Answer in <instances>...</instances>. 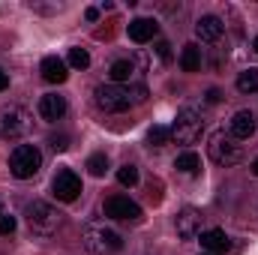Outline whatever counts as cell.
Here are the masks:
<instances>
[{"mask_svg":"<svg viewBox=\"0 0 258 255\" xmlns=\"http://www.w3.org/2000/svg\"><path fill=\"white\" fill-rule=\"evenodd\" d=\"M147 99V87L138 84V87H123V84H102L96 87V105L108 114H120L132 105L144 102Z\"/></svg>","mask_w":258,"mask_h":255,"instance_id":"cell-1","label":"cell"},{"mask_svg":"<svg viewBox=\"0 0 258 255\" xmlns=\"http://www.w3.org/2000/svg\"><path fill=\"white\" fill-rule=\"evenodd\" d=\"M81 240H84V249L90 255H114V252L123 249V237H120L111 225H105V222H90V225H84Z\"/></svg>","mask_w":258,"mask_h":255,"instance_id":"cell-2","label":"cell"},{"mask_svg":"<svg viewBox=\"0 0 258 255\" xmlns=\"http://www.w3.org/2000/svg\"><path fill=\"white\" fill-rule=\"evenodd\" d=\"M24 219H27V228H30L33 234L51 237V234L60 228L63 213H60L54 204H48V201H30V204L24 207Z\"/></svg>","mask_w":258,"mask_h":255,"instance_id":"cell-3","label":"cell"},{"mask_svg":"<svg viewBox=\"0 0 258 255\" xmlns=\"http://www.w3.org/2000/svg\"><path fill=\"white\" fill-rule=\"evenodd\" d=\"M207 153L216 165L228 168V165H237L243 159V144H237V138H231V132H213L210 135V144H207Z\"/></svg>","mask_w":258,"mask_h":255,"instance_id":"cell-4","label":"cell"},{"mask_svg":"<svg viewBox=\"0 0 258 255\" xmlns=\"http://www.w3.org/2000/svg\"><path fill=\"white\" fill-rule=\"evenodd\" d=\"M201 129H204V117H201V111H195V108H180L177 111V117H174V123H171V138H177V144H192L201 138Z\"/></svg>","mask_w":258,"mask_h":255,"instance_id":"cell-5","label":"cell"},{"mask_svg":"<svg viewBox=\"0 0 258 255\" xmlns=\"http://www.w3.org/2000/svg\"><path fill=\"white\" fill-rule=\"evenodd\" d=\"M42 168V153L33 147V144H18L9 156V171L18 177V180H27L33 177L36 171Z\"/></svg>","mask_w":258,"mask_h":255,"instance_id":"cell-6","label":"cell"},{"mask_svg":"<svg viewBox=\"0 0 258 255\" xmlns=\"http://www.w3.org/2000/svg\"><path fill=\"white\" fill-rule=\"evenodd\" d=\"M105 216L108 219H120V222H135V219H141V207L135 204V201H129L123 195H111V198H105Z\"/></svg>","mask_w":258,"mask_h":255,"instance_id":"cell-7","label":"cell"},{"mask_svg":"<svg viewBox=\"0 0 258 255\" xmlns=\"http://www.w3.org/2000/svg\"><path fill=\"white\" fill-rule=\"evenodd\" d=\"M51 189H54V195L60 198V201H75L78 195H81V177L75 174V171H69V168H63V171H57L54 174V180H51Z\"/></svg>","mask_w":258,"mask_h":255,"instance_id":"cell-8","label":"cell"},{"mask_svg":"<svg viewBox=\"0 0 258 255\" xmlns=\"http://www.w3.org/2000/svg\"><path fill=\"white\" fill-rule=\"evenodd\" d=\"M27 126L30 123H27V114L21 108H9L0 114V138H18L27 132Z\"/></svg>","mask_w":258,"mask_h":255,"instance_id":"cell-9","label":"cell"},{"mask_svg":"<svg viewBox=\"0 0 258 255\" xmlns=\"http://www.w3.org/2000/svg\"><path fill=\"white\" fill-rule=\"evenodd\" d=\"M177 234L183 240H192V237L201 234V213L195 207H186V210L177 213Z\"/></svg>","mask_w":258,"mask_h":255,"instance_id":"cell-10","label":"cell"},{"mask_svg":"<svg viewBox=\"0 0 258 255\" xmlns=\"http://www.w3.org/2000/svg\"><path fill=\"white\" fill-rule=\"evenodd\" d=\"M201 246L207 255H222L231 249V240L222 228H207V231H201Z\"/></svg>","mask_w":258,"mask_h":255,"instance_id":"cell-11","label":"cell"},{"mask_svg":"<svg viewBox=\"0 0 258 255\" xmlns=\"http://www.w3.org/2000/svg\"><path fill=\"white\" fill-rule=\"evenodd\" d=\"M63 114H66V99L63 96H57V93H45V96L39 99V117H42V120L54 123V120H60Z\"/></svg>","mask_w":258,"mask_h":255,"instance_id":"cell-12","label":"cell"},{"mask_svg":"<svg viewBox=\"0 0 258 255\" xmlns=\"http://www.w3.org/2000/svg\"><path fill=\"white\" fill-rule=\"evenodd\" d=\"M222 30H225V24H222L216 15H201V18L195 21V36H198L201 42H216V39L222 36Z\"/></svg>","mask_w":258,"mask_h":255,"instance_id":"cell-13","label":"cell"},{"mask_svg":"<svg viewBox=\"0 0 258 255\" xmlns=\"http://www.w3.org/2000/svg\"><path fill=\"white\" fill-rule=\"evenodd\" d=\"M126 33H129L132 42H150V39L159 33V24H156L153 18H135V21H129Z\"/></svg>","mask_w":258,"mask_h":255,"instance_id":"cell-14","label":"cell"},{"mask_svg":"<svg viewBox=\"0 0 258 255\" xmlns=\"http://www.w3.org/2000/svg\"><path fill=\"white\" fill-rule=\"evenodd\" d=\"M69 66H66V60H60V57H45L42 60V66H39V72H42V78L48 81V84H63L66 81V72Z\"/></svg>","mask_w":258,"mask_h":255,"instance_id":"cell-15","label":"cell"},{"mask_svg":"<svg viewBox=\"0 0 258 255\" xmlns=\"http://www.w3.org/2000/svg\"><path fill=\"white\" fill-rule=\"evenodd\" d=\"M252 132H255V114H252V111H237V114L231 117V138L243 141V138H249Z\"/></svg>","mask_w":258,"mask_h":255,"instance_id":"cell-16","label":"cell"},{"mask_svg":"<svg viewBox=\"0 0 258 255\" xmlns=\"http://www.w3.org/2000/svg\"><path fill=\"white\" fill-rule=\"evenodd\" d=\"M180 69L183 72H198L201 69V48L195 42L183 45V51H180Z\"/></svg>","mask_w":258,"mask_h":255,"instance_id":"cell-17","label":"cell"},{"mask_svg":"<svg viewBox=\"0 0 258 255\" xmlns=\"http://www.w3.org/2000/svg\"><path fill=\"white\" fill-rule=\"evenodd\" d=\"M174 168L183 171V174H198V171H201V159H198V153L186 150V153H180V156L174 159Z\"/></svg>","mask_w":258,"mask_h":255,"instance_id":"cell-18","label":"cell"},{"mask_svg":"<svg viewBox=\"0 0 258 255\" xmlns=\"http://www.w3.org/2000/svg\"><path fill=\"white\" fill-rule=\"evenodd\" d=\"M237 90L240 93H255L258 90V69H243L240 75H237Z\"/></svg>","mask_w":258,"mask_h":255,"instance_id":"cell-19","label":"cell"},{"mask_svg":"<svg viewBox=\"0 0 258 255\" xmlns=\"http://www.w3.org/2000/svg\"><path fill=\"white\" fill-rule=\"evenodd\" d=\"M132 72H135L132 60H114V63H111V69H108V75H111V81H114V84L129 81V75H132Z\"/></svg>","mask_w":258,"mask_h":255,"instance_id":"cell-20","label":"cell"},{"mask_svg":"<svg viewBox=\"0 0 258 255\" xmlns=\"http://www.w3.org/2000/svg\"><path fill=\"white\" fill-rule=\"evenodd\" d=\"M87 171H90L93 177H102V174L108 171V156H105V153H93V156L87 159Z\"/></svg>","mask_w":258,"mask_h":255,"instance_id":"cell-21","label":"cell"},{"mask_svg":"<svg viewBox=\"0 0 258 255\" xmlns=\"http://www.w3.org/2000/svg\"><path fill=\"white\" fill-rule=\"evenodd\" d=\"M168 138H171V129L168 126H150V132H147L150 147H162V144H168Z\"/></svg>","mask_w":258,"mask_h":255,"instance_id":"cell-22","label":"cell"},{"mask_svg":"<svg viewBox=\"0 0 258 255\" xmlns=\"http://www.w3.org/2000/svg\"><path fill=\"white\" fill-rule=\"evenodd\" d=\"M66 63L72 66V69H87V66H90V54H87L84 48H69Z\"/></svg>","mask_w":258,"mask_h":255,"instance_id":"cell-23","label":"cell"},{"mask_svg":"<svg viewBox=\"0 0 258 255\" xmlns=\"http://www.w3.org/2000/svg\"><path fill=\"white\" fill-rule=\"evenodd\" d=\"M117 180H120L123 186H135V183H138V168H135V165H123V168L117 171Z\"/></svg>","mask_w":258,"mask_h":255,"instance_id":"cell-24","label":"cell"},{"mask_svg":"<svg viewBox=\"0 0 258 255\" xmlns=\"http://www.w3.org/2000/svg\"><path fill=\"white\" fill-rule=\"evenodd\" d=\"M48 144H51V150L63 153V150H69V135H51V138H48Z\"/></svg>","mask_w":258,"mask_h":255,"instance_id":"cell-25","label":"cell"},{"mask_svg":"<svg viewBox=\"0 0 258 255\" xmlns=\"http://www.w3.org/2000/svg\"><path fill=\"white\" fill-rule=\"evenodd\" d=\"M156 54H159L162 63H168V60H171V45H168L165 39H159V42H156Z\"/></svg>","mask_w":258,"mask_h":255,"instance_id":"cell-26","label":"cell"},{"mask_svg":"<svg viewBox=\"0 0 258 255\" xmlns=\"http://www.w3.org/2000/svg\"><path fill=\"white\" fill-rule=\"evenodd\" d=\"M15 231V216H0V234H12Z\"/></svg>","mask_w":258,"mask_h":255,"instance_id":"cell-27","label":"cell"},{"mask_svg":"<svg viewBox=\"0 0 258 255\" xmlns=\"http://www.w3.org/2000/svg\"><path fill=\"white\" fill-rule=\"evenodd\" d=\"M84 18H87V21H96V18H99V9H96V6H90V9L84 12Z\"/></svg>","mask_w":258,"mask_h":255,"instance_id":"cell-28","label":"cell"},{"mask_svg":"<svg viewBox=\"0 0 258 255\" xmlns=\"http://www.w3.org/2000/svg\"><path fill=\"white\" fill-rule=\"evenodd\" d=\"M219 99H222V93H219L216 87H213V90H207V102H219Z\"/></svg>","mask_w":258,"mask_h":255,"instance_id":"cell-29","label":"cell"},{"mask_svg":"<svg viewBox=\"0 0 258 255\" xmlns=\"http://www.w3.org/2000/svg\"><path fill=\"white\" fill-rule=\"evenodd\" d=\"M6 87H9V75H6V72H3V69H0V93H3V90H6Z\"/></svg>","mask_w":258,"mask_h":255,"instance_id":"cell-30","label":"cell"},{"mask_svg":"<svg viewBox=\"0 0 258 255\" xmlns=\"http://www.w3.org/2000/svg\"><path fill=\"white\" fill-rule=\"evenodd\" d=\"M252 174H255V177H258V159H255V162H252Z\"/></svg>","mask_w":258,"mask_h":255,"instance_id":"cell-31","label":"cell"},{"mask_svg":"<svg viewBox=\"0 0 258 255\" xmlns=\"http://www.w3.org/2000/svg\"><path fill=\"white\" fill-rule=\"evenodd\" d=\"M252 48H255V54H258V36H255V42H252Z\"/></svg>","mask_w":258,"mask_h":255,"instance_id":"cell-32","label":"cell"},{"mask_svg":"<svg viewBox=\"0 0 258 255\" xmlns=\"http://www.w3.org/2000/svg\"><path fill=\"white\" fill-rule=\"evenodd\" d=\"M0 216H3V213H0Z\"/></svg>","mask_w":258,"mask_h":255,"instance_id":"cell-33","label":"cell"}]
</instances>
